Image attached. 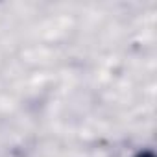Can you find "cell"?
Wrapping results in <instances>:
<instances>
[{"label":"cell","mask_w":157,"mask_h":157,"mask_svg":"<svg viewBox=\"0 0 157 157\" xmlns=\"http://www.w3.org/2000/svg\"><path fill=\"white\" fill-rule=\"evenodd\" d=\"M135 157H155V153H153L151 150H140Z\"/></svg>","instance_id":"6da1fadb"}]
</instances>
